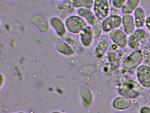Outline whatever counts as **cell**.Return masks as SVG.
Segmentation results:
<instances>
[{"label": "cell", "instance_id": "7c38bea8", "mask_svg": "<svg viewBox=\"0 0 150 113\" xmlns=\"http://www.w3.org/2000/svg\"><path fill=\"white\" fill-rule=\"evenodd\" d=\"M77 13L78 16L84 19L88 25L92 24L96 18L95 14L88 9H79Z\"/></svg>", "mask_w": 150, "mask_h": 113}, {"label": "cell", "instance_id": "8992f818", "mask_svg": "<svg viewBox=\"0 0 150 113\" xmlns=\"http://www.w3.org/2000/svg\"><path fill=\"white\" fill-rule=\"evenodd\" d=\"M142 55L141 52L137 51L132 54L124 62V66L127 69H132L137 66L141 62Z\"/></svg>", "mask_w": 150, "mask_h": 113}, {"label": "cell", "instance_id": "3957f363", "mask_svg": "<svg viewBox=\"0 0 150 113\" xmlns=\"http://www.w3.org/2000/svg\"><path fill=\"white\" fill-rule=\"evenodd\" d=\"M122 23V19L117 16H111L105 19L102 23L103 30L108 32L118 27Z\"/></svg>", "mask_w": 150, "mask_h": 113}, {"label": "cell", "instance_id": "2e32d148", "mask_svg": "<svg viewBox=\"0 0 150 113\" xmlns=\"http://www.w3.org/2000/svg\"><path fill=\"white\" fill-rule=\"evenodd\" d=\"M93 0H74L73 5L77 9H90L93 6Z\"/></svg>", "mask_w": 150, "mask_h": 113}, {"label": "cell", "instance_id": "d6986e66", "mask_svg": "<svg viewBox=\"0 0 150 113\" xmlns=\"http://www.w3.org/2000/svg\"><path fill=\"white\" fill-rule=\"evenodd\" d=\"M124 87L125 89L128 90H131L134 91L136 92L143 93L144 90L143 88L137 83L133 81H128L126 82L124 85Z\"/></svg>", "mask_w": 150, "mask_h": 113}, {"label": "cell", "instance_id": "4fadbf2b", "mask_svg": "<svg viewBox=\"0 0 150 113\" xmlns=\"http://www.w3.org/2000/svg\"><path fill=\"white\" fill-rule=\"evenodd\" d=\"M135 24L137 27L143 26L146 22L145 14L143 9L139 8L136 10L134 13Z\"/></svg>", "mask_w": 150, "mask_h": 113}, {"label": "cell", "instance_id": "5bb4252c", "mask_svg": "<svg viewBox=\"0 0 150 113\" xmlns=\"http://www.w3.org/2000/svg\"><path fill=\"white\" fill-rule=\"evenodd\" d=\"M92 25V34L93 39H98L101 36L102 31V23L101 22L100 20L96 18Z\"/></svg>", "mask_w": 150, "mask_h": 113}, {"label": "cell", "instance_id": "9c48e42d", "mask_svg": "<svg viewBox=\"0 0 150 113\" xmlns=\"http://www.w3.org/2000/svg\"><path fill=\"white\" fill-rule=\"evenodd\" d=\"M146 35L144 30L143 29H138L133 34L129 37V43L132 48H135L139 45L140 41L144 39Z\"/></svg>", "mask_w": 150, "mask_h": 113}, {"label": "cell", "instance_id": "cb8c5ba5", "mask_svg": "<svg viewBox=\"0 0 150 113\" xmlns=\"http://www.w3.org/2000/svg\"><path fill=\"white\" fill-rule=\"evenodd\" d=\"M142 113H150V109L147 108H143L142 110Z\"/></svg>", "mask_w": 150, "mask_h": 113}, {"label": "cell", "instance_id": "603a6c76", "mask_svg": "<svg viewBox=\"0 0 150 113\" xmlns=\"http://www.w3.org/2000/svg\"><path fill=\"white\" fill-rule=\"evenodd\" d=\"M146 26L150 31V17L146 19Z\"/></svg>", "mask_w": 150, "mask_h": 113}, {"label": "cell", "instance_id": "ba28073f", "mask_svg": "<svg viewBox=\"0 0 150 113\" xmlns=\"http://www.w3.org/2000/svg\"><path fill=\"white\" fill-rule=\"evenodd\" d=\"M139 79L145 86H150V69L146 66H142L138 71Z\"/></svg>", "mask_w": 150, "mask_h": 113}, {"label": "cell", "instance_id": "6da1fadb", "mask_svg": "<svg viewBox=\"0 0 150 113\" xmlns=\"http://www.w3.org/2000/svg\"><path fill=\"white\" fill-rule=\"evenodd\" d=\"M65 24L67 31L73 34H80L88 26L86 20L78 15H73L69 17L66 20Z\"/></svg>", "mask_w": 150, "mask_h": 113}, {"label": "cell", "instance_id": "d4e9b609", "mask_svg": "<svg viewBox=\"0 0 150 113\" xmlns=\"http://www.w3.org/2000/svg\"><path fill=\"white\" fill-rule=\"evenodd\" d=\"M6 1H12V0H6Z\"/></svg>", "mask_w": 150, "mask_h": 113}, {"label": "cell", "instance_id": "5b68a950", "mask_svg": "<svg viewBox=\"0 0 150 113\" xmlns=\"http://www.w3.org/2000/svg\"><path fill=\"white\" fill-rule=\"evenodd\" d=\"M110 36L113 41L119 46H125L127 43V37L121 30H113L110 33Z\"/></svg>", "mask_w": 150, "mask_h": 113}, {"label": "cell", "instance_id": "30bf717a", "mask_svg": "<svg viewBox=\"0 0 150 113\" xmlns=\"http://www.w3.org/2000/svg\"><path fill=\"white\" fill-rule=\"evenodd\" d=\"M81 41L85 46H89L92 44L93 36L92 27L87 26L80 33Z\"/></svg>", "mask_w": 150, "mask_h": 113}, {"label": "cell", "instance_id": "8fae6325", "mask_svg": "<svg viewBox=\"0 0 150 113\" xmlns=\"http://www.w3.org/2000/svg\"><path fill=\"white\" fill-rule=\"evenodd\" d=\"M122 20L125 33L128 35L132 34L134 32L135 27L132 17L129 15H126L123 17Z\"/></svg>", "mask_w": 150, "mask_h": 113}, {"label": "cell", "instance_id": "7a4b0ae2", "mask_svg": "<svg viewBox=\"0 0 150 113\" xmlns=\"http://www.w3.org/2000/svg\"><path fill=\"white\" fill-rule=\"evenodd\" d=\"M93 10L97 18L100 20L105 19L109 12V5L107 0H95Z\"/></svg>", "mask_w": 150, "mask_h": 113}, {"label": "cell", "instance_id": "9a60e30c", "mask_svg": "<svg viewBox=\"0 0 150 113\" xmlns=\"http://www.w3.org/2000/svg\"><path fill=\"white\" fill-rule=\"evenodd\" d=\"M139 0H128L122 9V11L125 14H129L137 8L139 4Z\"/></svg>", "mask_w": 150, "mask_h": 113}, {"label": "cell", "instance_id": "7402d4cb", "mask_svg": "<svg viewBox=\"0 0 150 113\" xmlns=\"http://www.w3.org/2000/svg\"><path fill=\"white\" fill-rule=\"evenodd\" d=\"M126 0H113V4L115 8H120L124 5Z\"/></svg>", "mask_w": 150, "mask_h": 113}, {"label": "cell", "instance_id": "ffe728a7", "mask_svg": "<svg viewBox=\"0 0 150 113\" xmlns=\"http://www.w3.org/2000/svg\"><path fill=\"white\" fill-rule=\"evenodd\" d=\"M108 42L106 41H101L96 48V53L99 57L102 56L108 47Z\"/></svg>", "mask_w": 150, "mask_h": 113}, {"label": "cell", "instance_id": "e0dca14e", "mask_svg": "<svg viewBox=\"0 0 150 113\" xmlns=\"http://www.w3.org/2000/svg\"><path fill=\"white\" fill-rule=\"evenodd\" d=\"M57 47L58 51L66 55H71L74 53L72 48L65 41H59Z\"/></svg>", "mask_w": 150, "mask_h": 113}, {"label": "cell", "instance_id": "52a82bcc", "mask_svg": "<svg viewBox=\"0 0 150 113\" xmlns=\"http://www.w3.org/2000/svg\"><path fill=\"white\" fill-rule=\"evenodd\" d=\"M50 24L59 36H64L66 32L65 24L59 18L57 17L52 18L50 21Z\"/></svg>", "mask_w": 150, "mask_h": 113}, {"label": "cell", "instance_id": "44dd1931", "mask_svg": "<svg viewBox=\"0 0 150 113\" xmlns=\"http://www.w3.org/2000/svg\"><path fill=\"white\" fill-rule=\"evenodd\" d=\"M74 0H64L63 3V9L69 13H72L74 11L73 3Z\"/></svg>", "mask_w": 150, "mask_h": 113}, {"label": "cell", "instance_id": "277c9868", "mask_svg": "<svg viewBox=\"0 0 150 113\" xmlns=\"http://www.w3.org/2000/svg\"><path fill=\"white\" fill-rule=\"evenodd\" d=\"M32 23L37 26L41 32H48L50 30V23L46 18L42 15H34L31 18Z\"/></svg>", "mask_w": 150, "mask_h": 113}, {"label": "cell", "instance_id": "ac0fdd59", "mask_svg": "<svg viewBox=\"0 0 150 113\" xmlns=\"http://www.w3.org/2000/svg\"><path fill=\"white\" fill-rule=\"evenodd\" d=\"M131 104V101L127 98H120L114 101V107L119 109L126 108Z\"/></svg>", "mask_w": 150, "mask_h": 113}]
</instances>
